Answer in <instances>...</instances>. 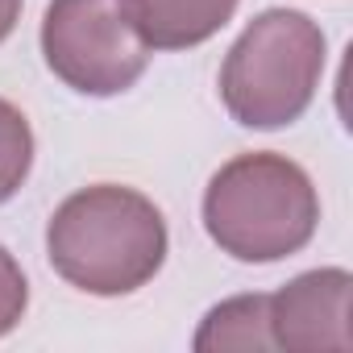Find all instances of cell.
<instances>
[{
    "mask_svg": "<svg viewBox=\"0 0 353 353\" xmlns=\"http://www.w3.org/2000/svg\"><path fill=\"white\" fill-rule=\"evenodd\" d=\"M170 237L158 204L121 183L67 196L46 225V258L59 279L88 295H129L166 262Z\"/></svg>",
    "mask_w": 353,
    "mask_h": 353,
    "instance_id": "obj_1",
    "label": "cell"
},
{
    "mask_svg": "<svg viewBox=\"0 0 353 353\" xmlns=\"http://www.w3.org/2000/svg\"><path fill=\"white\" fill-rule=\"evenodd\" d=\"M316 225L320 196L287 154H237L204 188V229L237 262L291 258L316 237Z\"/></svg>",
    "mask_w": 353,
    "mask_h": 353,
    "instance_id": "obj_2",
    "label": "cell"
},
{
    "mask_svg": "<svg viewBox=\"0 0 353 353\" xmlns=\"http://www.w3.org/2000/svg\"><path fill=\"white\" fill-rule=\"evenodd\" d=\"M324 59V30L307 13L266 9L229 46L221 67V100L245 129H283L312 108Z\"/></svg>",
    "mask_w": 353,
    "mask_h": 353,
    "instance_id": "obj_3",
    "label": "cell"
},
{
    "mask_svg": "<svg viewBox=\"0 0 353 353\" xmlns=\"http://www.w3.org/2000/svg\"><path fill=\"white\" fill-rule=\"evenodd\" d=\"M42 59L54 79L79 96H121L150 67V50L117 0H50L42 17Z\"/></svg>",
    "mask_w": 353,
    "mask_h": 353,
    "instance_id": "obj_4",
    "label": "cell"
},
{
    "mask_svg": "<svg viewBox=\"0 0 353 353\" xmlns=\"http://www.w3.org/2000/svg\"><path fill=\"white\" fill-rule=\"evenodd\" d=\"M349 291L353 279L341 266H320L295 274L283 291L270 295V341L291 353L349 349Z\"/></svg>",
    "mask_w": 353,
    "mask_h": 353,
    "instance_id": "obj_5",
    "label": "cell"
},
{
    "mask_svg": "<svg viewBox=\"0 0 353 353\" xmlns=\"http://www.w3.org/2000/svg\"><path fill=\"white\" fill-rule=\"evenodd\" d=\"M241 0H117L145 50H192L216 38Z\"/></svg>",
    "mask_w": 353,
    "mask_h": 353,
    "instance_id": "obj_6",
    "label": "cell"
},
{
    "mask_svg": "<svg viewBox=\"0 0 353 353\" xmlns=\"http://www.w3.org/2000/svg\"><path fill=\"white\" fill-rule=\"evenodd\" d=\"M200 353L208 349H274L270 341V295H233L225 303H216L196 341Z\"/></svg>",
    "mask_w": 353,
    "mask_h": 353,
    "instance_id": "obj_7",
    "label": "cell"
},
{
    "mask_svg": "<svg viewBox=\"0 0 353 353\" xmlns=\"http://www.w3.org/2000/svg\"><path fill=\"white\" fill-rule=\"evenodd\" d=\"M34 170V129L13 100H0V204H9Z\"/></svg>",
    "mask_w": 353,
    "mask_h": 353,
    "instance_id": "obj_8",
    "label": "cell"
},
{
    "mask_svg": "<svg viewBox=\"0 0 353 353\" xmlns=\"http://www.w3.org/2000/svg\"><path fill=\"white\" fill-rule=\"evenodd\" d=\"M30 307V283H26V270L21 262L0 245V336H9L21 316Z\"/></svg>",
    "mask_w": 353,
    "mask_h": 353,
    "instance_id": "obj_9",
    "label": "cell"
},
{
    "mask_svg": "<svg viewBox=\"0 0 353 353\" xmlns=\"http://www.w3.org/2000/svg\"><path fill=\"white\" fill-rule=\"evenodd\" d=\"M21 5H26V0H0V42H5V38L17 30V21H21Z\"/></svg>",
    "mask_w": 353,
    "mask_h": 353,
    "instance_id": "obj_10",
    "label": "cell"
}]
</instances>
